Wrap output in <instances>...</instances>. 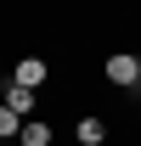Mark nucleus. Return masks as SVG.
<instances>
[{"instance_id": "nucleus-4", "label": "nucleus", "mask_w": 141, "mask_h": 146, "mask_svg": "<svg viewBox=\"0 0 141 146\" xmlns=\"http://www.w3.org/2000/svg\"><path fill=\"white\" fill-rule=\"evenodd\" d=\"M51 141H56L51 118H23V135H17V146H51Z\"/></svg>"}, {"instance_id": "nucleus-3", "label": "nucleus", "mask_w": 141, "mask_h": 146, "mask_svg": "<svg viewBox=\"0 0 141 146\" xmlns=\"http://www.w3.org/2000/svg\"><path fill=\"white\" fill-rule=\"evenodd\" d=\"M11 79H17V84H28V90H45V79H51V62H45V56H23L17 68H11Z\"/></svg>"}, {"instance_id": "nucleus-7", "label": "nucleus", "mask_w": 141, "mask_h": 146, "mask_svg": "<svg viewBox=\"0 0 141 146\" xmlns=\"http://www.w3.org/2000/svg\"><path fill=\"white\" fill-rule=\"evenodd\" d=\"M136 62H141V56H136Z\"/></svg>"}, {"instance_id": "nucleus-6", "label": "nucleus", "mask_w": 141, "mask_h": 146, "mask_svg": "<svg viewBox=\"0 0 141 146\" xmlns=\"http://www.w3.org/2000/svg\"><path fill=\"white\" fill-rule=\"evenodd\" d=\"M17 135H23V112H11L0 101V141H17Z\"/></svg>"}, {"instance_id": "nucleus-5", "label": "nucleus", "mask_w": 141, "mask_h": 146, "mask_svg": "<svg viewBox=\"0 0 141 146\" xmlns=\"http://www.w3.org/2000/svg\"><path fill=\"white\" fill-rule=\"evenodd\" d=\"M73 141H79V146H102V141H107V124L96 118V112H85V118L73 124Z\"/></svg>"}, {"instance_id": "nucleus-2", "label": "nucleus", "mask_w": 141, "mask_h": 146, "mask_svg": "<svg viewBox=\"0 0 141 146\" xmlns=\"http://www.w3.org/2000/svg\"><path fill=\"white\" fill-rule=\"evenodd\" d=\"M0 101L11 112H23V118H34V107H40V90H28V84H17V79H6L0 84Z\"/></svg>"}, {"instance_id": "nucleus-1", "label": "nucleus", "mask_w": 141, "mask_h": 146, "mask_svg": "<svg viewBox=\"0 0 141 146\" xmlns=\"http://www.w3.org/2000/svg\"><path fill=\"white\" fill-rule=\"evenodd\" d=\"M102 73H107V84H119V90H141V62L130 51H113L102 62Z\"/></svg>"}]
</instances>
